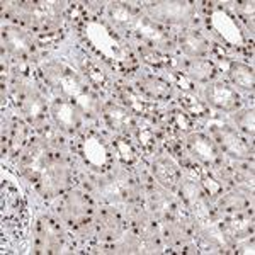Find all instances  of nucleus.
I'll return each mask as SVG.
<instances>
[{
  "label": "nucleus",
  "instance_id": "nucleus-15",
  "mask_svg": "<svg viewBox=\"0 0 255 255\" xmlns=\"http://www.w3.org/2000/svg\"><path fill=\"white\" fill-rule=\"evenodd\" d=\"M186 143L192 157L203 162L204 165H220L221 163L220 151H218L215 141L211 138H208L206 134L191 133L187 136Z\"/></svg>",
  "mask_w": 255,
  "mask_h": 255
},
{
  "label": "nucleus",
  "instance_id": "nucleus-5",
  "mask_svg": "<svg viewBox=\"0 0 255 255\" xmlns=\"http://www.w3.org/2000/svg\"><path fill=\"white\" fill-rule=\"evenodd\" d=\"M77 150H79L80 157L84 158V162L94 170L101 172L111 165L109 148L104 143V139L97 136L96 133L80 134L79 139H77Z\"/></svg>",
  "mask_w": 255,
  "mask_h": 255
},
{
  "label": "nucleus",
  "instance_id": "nucleus-16",
  "mask_svg": "<svg viewBox=\"0 0 255 255\" xmlns=\"http://www.w3.org/2000/svg\"><path fill=\"white\" fill-rule=\"evenodd\" d=\"M101 113L111 129H114L116 133L123 134V136H128V134L136 128L133 113L126 108H121V106H118V104L108 102V104L102 106Z\"/></svg>",
  "mask_w": 255,
  "mask_h": 255
},
{
  "label": "nucleus",
  "instance_id": "nucleus-2",
  "mask_svg": "<svg viewBox=\"0 0 255 255\" xmlns=\"http://www.w3.org/2000/svg\"><path fill=\"white\" fill-rule=\"evenodd\" d=\"M82 27H84L85 38L90 43V46L96 49L106 61L113 63L114 68L121 70V72H129V70L136 68V60L131 55V51L104 24L90 19L85 20Z\"/></svg>",
  "mask_w": 255,
  "mask_h": 255
},
{
  "label": "nucleus",
  "instance_id": "nucleus-29",
  "mask_svg": "<svg viewBox=\"0 0 255 255\" xmlns=\"http://www.w3.org/2000/svg\"><path fill=\"white\" fill-rule=\"evenodd\" d=\"M136 136L139 139V145H141L148 153H155L158 151L160 141L162 138L157 134V131L153 129L151 126H138L136 128Z\"/></svg>",
  "mask_w": 255,
  "mask_h": 255
},
{
  "label": "nucleus",
  "instance_id": "nucleus-26",
  "mask_svg": "<svg viewBox=\"0 0 255 255\" xmlns=\"http://www.w3.org/2000/svg\"><path fill=\"white\" fill-rule=\"evenodd\" d=\"M27 139V128L24 123L14 121L10 126V133H9V153L10 157H17L22 151L24 145H26Z\"/></svg>",
  "mask_w": 255,
  "mask_h": 255
},
{
  "label": "nucleus",
  "instance_id": "nucleus-24",
  "mask_svg": "<svg viewBox=\"0 0 255 255\" xmlns=\"http://www.w3.org/2000/svg\"><path fill=\"white\" fill-rule=\"evenodd\" d=\"M220 226L230 238H244V237L252 235V232H254L252 221L247 220L245 216H240V215L228 218V220H225Z\"/></svg>",
  "mask_w": 255,
  "mask_h": 255
},
{
  "label": "nucleus",
  "instance_id": "nucleus-14",
  "mask_svg": "<svg viewBox=\"0 0 255 255\" xmlns=\"http://www.w3.org/2000/svg\"><path fill=\"white\" fill-rule=\"evenodd\" d=\"M204 96L209 106L226 111V113H232L240 108V96L237 94V90H233L230 85L223 84V82H215V84H209L206 90H204Z\"/></svg>",
  "mask_w": 255,
  "mask_h": 255
},
{
  "label": "nucleus",
  "instance_id": "nucleus-23",
  "mask_svg": "<svg viewBox=\"0 0 255 255\" xmlns=\"http://www.w3.org/2000/svg\"><path fill=\"white\" fill-rule=\"evenodd\" d=\"M136 15H138L136 10H134L129 3H123V2L109 3V17L114 24H118L119 27L131 29Z\"/></svg>",
  "mask_w": 255,
  "mask_h": 255
},
{
  "label": "nucleus",
  "instance_id": "nucleus-1",
  "mask_svg": "<svg viewBox=\"0 0 255 255\" xmlns=\"http://www.w3.org/2000/svg\"><path fill=\"white\" fill-rule=\"evenodd\" d=\"M41 72H43L46 84L51 85L53 89L60 90L61 96L72 101L85 116L96 118L102 111V106L96 94L85 89L82 80L68 67L58 63V61H49V63L44 65Z\"/></svg>",
  "mask_w": 255,
  "mask_h": 255
},
{
  "label": "nucleus",
  "instance_id": "nucleus-7",
  "mask_svg": "<svg viewBox=\"0 0 255 255\" xmlns=\"http://www.w3.org/2000/svg\"><path fill=\"white\" fill-rule=\"evenodd\" d=\"M61 216L63 220L70 223L75 228L87 225L90 221V215H92V204H90L89 197L82 194L79 191H72L61 201Z\"/></svg>",
  "mask_w": 255,
  "mask_h": 255
},
{
  "label": "nucleus",
  "instance_id": "nucleus-35",
  "mask_svg": "<svg viewBox=\"0 0 255 255\" xmlns=\"http://www.w3.org/2000/svg\"><path fill=\"white\" fill-rule=\"evenodd\" d=\"M41 131H43V139L46 141V145L49 148H60L63 145V139H61L58 128H51L46 125V126L41 128Z\"/></svg>",
  "mask_w": 255,
  "mask_h": 255
},
{
  "label": "nucleus",
  "instance_id": "nucleus-18",
  "mask_svg": "<svg viewBox=\"0 0 255 255\" xmlns=\"http://www.w3.org/2000/svg\"><path fill=\"white\" fill-rule=\"evenodd\" d=\"M155 179L168 191H175L180 186V172L174 163L165 157H157L151 165Z\"/></svg>",
  "mask_w": 255,
  "mask_h": 255
},
{
  "label": "nucleus",
  "instance_id": "nucleus-12",
  "mask_svg": "<svg viewBox=\"0 0 255 255\" xmlns=\"http://www.w3.org/2000/svg\"><path fill=\"white\" fill-rule=\"evenodd\" d=\"M2 38H3V44H5L7 51L14 56L15 60H29L36 51L34 41L27 32H24L19 27L14 26H7L3 27L2 31Z\"/></svg>",
  "mask_w": 255,
  "mask_h": 255
},
{
  "label": "nucleus",
  "instance_id": "nucleus-32",
  "mask_svg": "<svg viewBox=\"0 0 255 255\" xmlns=\"http://www.w3.org/2000/svg\"><path fill=\"white\" fill-rule=\"evenodd\" d=\"M119 96H121L123 102L126 104V109H129L133 114H148L150 106H148L146 102L139 101V97L133 92V90L121 89V90H119Z\"/></svg>",
  "mask_w": 255,
  "mask_h": 255
},
{
  "label": "nucleus",
  "instance_id": "nucleus-37",
  "mask_svg": "<svg viewBox=\"0 0 255 255\" xmlns=\"http://www.w3.org/2000/svg\"><path fill=\"white\" fill-rule=\"evenodd\" d=\"M203 191L206 196H211V197H216L221 194V191H223V187H221V184L215 180L213 177H204L203 179Z\"/></svg>",
  "mask_w": 255,
  "mask_h": 255
},
{
  "label": "nucleus",
  "instance_id": "nucleus-33",
  "mask_svg": "<svg viewBox=\"0 0 255 255\" xmlns=\"http://www.w3.org/2000/svg\"><path fill=\"white\" fill-rule=\"evenodd\" d=\"M235 123L244 133L254 136V126H255V116L254 111H242V113L235 114Z\"/></svg>",
  "mask_w": 255,
  "mask_h": 255
},
{
  "label": "nucleus",
  "instance_id": "nucleus-20",
  "mask_svg": "<svg viewBox=\"0 0 255 255\" xmlns=\"http://www.w3.org/2000/svg\"><path fill=\"white\" fill-rule=\"evenodd\" d=\"M138 90L143 94V96L155 99V101H167L172 96V87L168 82L163 79H158V77H143V79L138 80Z\"/></svg>",
  "mask_w": 255,
  "mask_h": 255
},
{
  "label": "nucleus",
  "instance_id": "nucleus-10",
  "mask_svg": "<svg viewBox=\"0 0 255 255\" xmlns=\"http://www.w3.org/2000/svg\"><path fill=\"white\" fill-rule=\"evenodd\" d=\"M211 27L213 31L220 36L221 39L225 41L228 46H233V48H244L245 44V36L242 29L238 27L237 20L232 17L226 10L223 9H216L215 12L211 14Z\"/></svg>",
  "mask_w": 255,
  "mask_h": 255
},
{
  "label": "nucleus",
  "instance_id": "nucleus-19",
  "mask_svg": "<svg viewBox=\"0 0 255 255\" xmlns=\"http://www.w3.org/2000/svg\"><path fill=\"white\" fill-rule=\"evenodd\" d=\"M97 233L104 242H114L123 235V221L114 211H101L97 216Z\"/></svg>",
  "mask_w": 255,
  "mask_h": 255
},
{
  "label": "nucleus",
  "instance_id": "nucleus-38",
  "mask_svg": "<svg viewBox=\"0 0 255 255\" xmlns=\"http://www.w3.org/2000/svg\"><path fill=\"white\" fill-rule=\"evenodd\" d=\"M238 10H240L242 17L247 19V20L250 19V22H252V19H254V2H242V3H238Z\"/></svg>",
  "mask_w": 255,
  "mask_h": 255
},
{
  "label": "nucleus",
  "instance_id": "nucleus-31",
  "mask_svg": "<svg viewBox=\"0 0 255 255\" xmlns=\"http://www.w3.org/2000/svg\"><path fill=\"white\" fill-rule=\"evenodd\" d=\"M249 199L242 192H230V194H226L220 199V208L230 213L244 211V209L249 208Z\"/></svg>",
  "mask_w": 255,
  "mask_h": 255
},
{
  "label": "nucleus",
  "instance_id": "nucleus-21",
  "mask_svg": "<svg viewBox=\"0 0 255 255\" xmlns=\"http://www.w3.org/2000/svg\"><path fill=\"white\" fill-rule=\"evenodd\" d=\"M179 44L186 55L192 56V58H203L209 53V44L208 41L201 34L192 31H186L179 36Z\"/></svg>",
  "mask_w": 255,
  "mask_h": 255
},
{
  "label": "nucleus",
  "instance_id": "nucleus-25",
  "mask_svg": "<svg viewBox=\"0 0 255 255\" xmlns=\"http://www.w3.org/2000/svg\"><path fill=\"white\" fill-rule=\"evenodd\" d=\"M186 75L199 82H208L216 77V67L209 60H191L186 63Z\"/></svg>",
  "mask_w": 255,
  "mask_h": 255
},
{
  "label": "nucleus",
  "instance_id": "nucleus-22",
  "mask_svg": "<svg viewBox=\"0 0 255 255\" xmlns=\"http://www.w3.org/2000/svg\"><path fill=\"white\" fill-rule=\"evenodd\" d=\"M228 75L233 80V84L238 85L244 90H254L255 80H254V70L245 63L240 61H232L228 67Z\"/></svg>",
  "mask_w": 255,
  "mask_h": 255
},
{
  "label": "nucleus",
  "instance_id": "nucleus-6",
  "mask_svg": "<svg viewBox=\"0 0 255 255\" xmlns=\"http://www.w3.org/2000/svg\"><path fill=\"white\" fill-rule=\"evenodd\" d=\"M49 148L43 138L32 139V143L27 146V150L24 151L22 158H20V168L22 174L27 180L31 182H38L41 174L44 172V168L48 167V163L51 162L53 155L49 153Z\"/></svg>",
  "mask_w": 255,
  "mask_h": 255
},
{
  "label": "nucleus",
  "instance_id": "nucleus-3",
  "mask_svg": "<svg viewBox=\"0 0 255 255\" xmlns=\"http://www.w3.org/2000/svg\"><path fill=\"white\" fill-rule=\"evenodd\" d=\"M12 99L34 125L46 121V102L38 90L32 87L31 82L15 80L12 87Z\"/></svg>",
  "mask_w": 255,
  "mask_h": 255
},
{
  "label": "nucleus",
  "instance_id": "nucleus-4",
  "mask_svg": "<svg viewBox=\"0 0 255 255\" xmlns=\"http://www.w3.org/2000/svg\"><path fill=\"white\" fill-rule=\"evenodd\" d=\"M72 182V170H70L68 163L63 158L55 157L53 155L51 162L44 168V172L36 182V187L43 196L55 197L65 192Z\"/></svg>",
  "mask_w": 255,
  "mask_h": 255
},
{
  "label": "nucleus",
  "instance_id": "nucleus-9",
  "mask_svg": "<svg viewBox=\"0 0 255 255\" xmlns=\"http://www.w3.org/2000/svg\"><path fill=\"white\" fill-rule=\"evenodd\" d=\"M148 10L153 15L155 22L160 20V22L179 24L191 20L196 12V7L191 2H155L150 3Z\"/></svg>",
  "mask_w": 255,
  "mask_h": 255
},
{
  "label": "nucleus",
  "instance_id": "nucleus-13",
  "mask_svg": "<svg viewBox=\"0 0 255 255\" xmlns=\"http://www.w3.org/2000/svg\"><path fill=\"white\" fill-rule=\"evenodd\" d=\"M51 118L55 121V125L58 126L60 131L65 133H75L80 128V111L73 104L72 101L61 97L51 102V108H49Z\"/></svg>",
  "mask_w": 255,
  "mask_h": 255
},
{
  "label": "nucleus",
  "instance_id": "nucleus-11",
  "mask_svg": "<svg viewBox=\"0 0 255 255\" xmlns=\"http://www.w3.org/2000/svg\"><path fill=\"white\" fill-rule=\"evenodd\" d=\"M34 247L38 254H56L61 249V230L49 218H41L36 225Z\"/></svg>",
  "mask_w": 255,
  "mask_h": 255
},
{
  "label": "nucleus",
  "instance_id": "nucleus-8",
  "mask_svg": "<svg viewBox=\"0 0 255 255\" xmlns=\"http://www.w3.org/2000/svg\"><path fill=\"white\" fill-rule=\"evenodd\" d=\"M213 134L218 145L223 148L225 153H228L230 157L238 158V160H247L252 157L254 148L247 141L245 138H242L235 129L228 126H215L213 128Z\"/></svg>",
  "mask_w": 255,
  "mask_h": 255
},
{
  "label": "nucleus",
  "instance_id": "nucleus-27",
  "mask_svg": "<svg viewBox=\"0 0 255 255\" xmlns=\"http://www.w3.org/2000/svg\"><path fill=\"white\" fill-rule=\"evenodd\" d=\"M82 68H84L85 75H87V79L92 85H96V87H99V89H106L109 85L108 75L102 72L101 65L96 63L94 60L84 58V61H82Z\"/></svg>",
  "mask_w": 255,
  "mask_h": 255
},
{
  "label": "nucleus",
  "instance_id": "nucleus-30",
  "mask_svg": "<svg viewBox=\"0 0 255 255\" xmlns=\"http://www.w3.org/2000/svg\"><path fill=\"white\" fill-rule=\"evenodd\" d=\"M114 150H116L118 153V158L121 160L123 163H126V165H133L134 162H136L138 155H136V150H134V146L129 143V139L126 136H118L114 139Z\"/></svg>",
  "mask_w": 255,
  "mask_h": 255
},
{
  "label": "nucleus",
  "instance_id": "nucleus-34",
  "mask_svg": "<svg viewBox=\"0 0 255 255\" xmlns=\"http://www.w3.org/2000/svg\"><path fill=\"white\" fill-rule=\"evenodd\" d=\"M138 51H139L141 58L145 60L146 63L155 65V67H162V65L165 63V58L162 56V53L157 51L155 48H151V46H139Z\"/></svg>",
  "mask_w": 255,
  "mask_h": 255
},
{
  "label": "nucleus",
  "instance_id": "nucleus-28",
  "mask_svg": "<svg viewBox=\"0 0 255 255\" xmlns=\"http://www.w3.org/2000/svg\"><path fill=\"white\" fill-rule=\"evenodd\" d=\"M179 102H180V106H182V109L186 111L187 114H191V116L204 118V116H208V114H209L208 108L194 96V94L182 92L179 96Z\"/></svg>",
  "mask_w": 255,
  "mask_h": 255
},
{
  "label": "nucleus",
  "instance_id": "nucleus-17",
  "mask_svg": "<svg viewBox=\"0 0 255 255\" xmlns=\"http://www.w3.org/2000/svg\"><path fill=\"white\" fill-rule=\"evenodd\" d=\"M131 29L136 32L138 36H141L143 39L146 41L150 46H162V48H170L172 41L168 39V34L163 31L162 26H158L155 20L148 19V17H141V15H136Z\"/></svg>",
  "mask_w": 255,
  "mask_h": 255
},
{
  "label": "nucleus",
  "instance_id": "nucleus-36",
  "mask_svg": "<svg viewBox=\"0 0 255 255\" xmlns=\"http://www.w3.org/2000/svg\"><path fill=\"white\" fill-rule=\"evenodd\" d=\"M170 125L174 126L177 131L186 133V131L191 129V119H189L187 114L182 113V111H174V113L170 114Z\"/></svg>",
  "mask_w": 255,
  "mask_h": 255
}]
</instances>
